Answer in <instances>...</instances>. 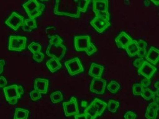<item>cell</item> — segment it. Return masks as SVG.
Here are the masks:
<instances>
[{"mask_svg": "<svg viewBox=\"0 0 159 119\" xmlns=\"http://www.w3.org/2000/svg\"><path fill=\"white\" fill-rule=\"evenodd\" d=\"M54 13L57 15H65L78 18L80 16L78 0L56 1Z\"/></svg>", "mask_w": 159, "mask_h": 119, "instance_id": "cell-1", "label": "cell"}, {"mask_svg": "<svg viewBox=\"0 0 159 119\" xmlns=\"http://www.w3.org/2000/svg\"><path fill=\"white\" fill-rule=\"evenodd\" d=\"M49 38L50 41L46 51V55L51 57L61 60L65 57L67 51V47L63 44V39L57 34Z\"/></svg>", "mask_w": 159, "mask_h": 119, "instance_id": "cell-2", "label": "cell"}, {"mask_svg": "<svg viewBox=\"0 0 159 119\" xmlns=\"http://www.w3.org/2000/svg\"><path fill=\"white\" fill-rule=\"evenodd\" d=\"M74 46L76 51H84L88 56L97 51L96 46L91 42L89 35H79L74 37Z\"/></svg>", "mask_w": 159, "mask_h": 119, "instance_id": "cell-3", "label": "cell"}, {"mask_svg": "<svg viewBox=\"0 0 159 119\" xmlns=\"http://www.w3.org/2000/svg\"><path fill=\"white\" fill-rule=\"evenodd\" d=\"M6 100L11 105H16L18 99L21 98L25 93L24 87L20 85L14 84L3 88Z\"/></svg>", "mask_w": 159, "mask_h": 119, "instance_id": "cell-4", "label": "cell"}, {"mask_svg": "<svg viewBox=\"0 0 159 119\" xmlns=\"http://www.w3.org/2000/svg\"><path fill=\"white\" fill-rule=\"evenodd\" d=\"M107 105V103L103 100L95 98L85 108L84 113L88 114L91 119H96L103 114Z\"/></svg>", "mask_w": 159, "mask_h": 119, "instance_id": "cell-5", "label": "cell"}, {"mask_svg": "<svg viewBox=\"0 0 159 119\" xmlns=\"http://www.w3.org/2000/svg\"><path fill=\"white\" fill-rule=\"evenodd\" d=\"M23 7L30 19H35L42 14L45 5L36 0H30L23 5Z\"/></svg>", "mask_w": 159, "mask_h": 119, "instance_id": "cell-6", "label": "cell"}, {"mask_svg": "<svg viewBox=\"0 0 159 119\" xmlns=\"http://www.w3.org/2000/svg\"><path fill=\"white\" fill-rule=\"evenodd\" d=\"M93 11L96 17L101 16L110 20L108 11L109 1L107 0H95L93 1Z\"/></svg>", "mask_w": 159, "mask_h": 119, "instance_id": "cell-7", "label": "cell"}, {"mask_svg": "<svg viewBox=\"0 0 159 119\" xmlns=\"http://www.w3.org/2000/svg\"><path fill=\"white\" fill-rule=\"evenodd\" d=\"M27 38L25 36L11 35L9 38L8 49L10 51L21 52L25 50Z\"/></svg>", "mask_w": 159, "mask_h": 119, "instance_id": "cell-8", "label": "cell"}, {"mask_svg": "<svg viewBox=\"0 0 159 119\" xmlns=\"http://www.w3.org/2000/svg\"><path fill=\"white\" fill-rule=\"evenodd\" d=\"M65 65L71 76H75L84 71L83 66L78 57L67 60L65 62Z\"/></svg>", "mask_w": 159, "mask_h": 119, "instance_id": "cell-9", "label": "cell"}, {"mask_svg": "<svg viewBox=\"0 0 159 119\" xmlns=\"http://www.w3.org/2000/svg\"><path fill=\"white\" fill-rule=\"evenodd\" d=\"M63 108L65 115L66 117L78 115L80 113L77 99L72 97L70 101L63 103Z\"/></svg>", "mask_w": 159, "mask_h": 119, "instance_id": "cell-10", "label": "cell"}, {"mask_svg": "<svg viewBox=\"0 0 159 119\" xmlns=\"http://www.w3.org/2000/svg\"><path fill=\"white\" fill-rule=\"evenodd\" d=\"M25 18L23 16L14 12L6 20L5 24L11 28L14 31H17L19 27H23L24 25Z\"/></svg>", "mask_w": 159, "mask_h": 119, "instance_id": "cell-11", "label": "cell"}, {"mask_svg": "<svg viewBox=\"0 0 159 119\" xmlns=\"http://www.w3.org/2000/svg\"><path fill=\"white\" fill-rule=\"evenodd\" d=\"M107 83V81L103 78H93L90 84V91L97 95H103L105 93Z\"/></svg>", "mask_w": 159, "mask_h": 119, "instance_id": "cell-12", "label": "cell"}, {"mask_svg": "<svg viewBox=\"0 0 159 119\" xmlns=\"http://www.w3.org/2000/svg\"><path fill=\"white\" fill-rule=\"evenodd\" d=\"M90 24L98 32L101 33L110 26L111 23L109 20L106 19L105 18L98 16L95 17L91 20Z\"/></svg>", "mask_w": 159, "mask_h": 119, "instance_id": "cell-13", "label": "cell"}, {"mask_svg": "<svg viewBox=\"0 0 159 119\" xmlns=\"http://www.w3.org/2000/svg\"><path fill=\"white\" fill-rule=\"evenodd\" d=\"M157 70L156 67L145 60L141 67L139 68L138 72L139 75H142L146 79H151Z\"/></svg>", "mask_w": 159, "mask_h": 119, "instance_id": "cell-14", "label": "cell"}, {"mask_svg": "<svg viewBox=\"0 0 159 119\" xmlns=\"http://www.w3.org/2000/svg\"><path fill=\"white\" fill-rule=\"evenodd\" d=\"M133 41V39L125 32H122L115 40L116 45L119 49H125L127 45Z\"/></svg>", "mask_w": 159, "mask_h": 119, "instance_id": "cell-15", "label": "cell"}, {"mask_svg": "<svg viewBox=\"0 0 159 119\" xmlns=\"http://www.w3.org/2000/svg\"><path fill=\"white\" fill-rule=\"evenodd\" d=\"M49 81L43 78H36L34 81V90L41 94H46L49 88Z\"/></svg>", "mask_w": 159, "mask_h": 119, "instance_id": "cell-16", "label": "cell"}, {"mask_svg": "<svg viewBox=\"0 0 159 119\" xmlns=\"http://www.w3.org/2000/svg\"><path fill=\"white\" fill-rule=\"evenodd\" d=\"M159 105L154 102L149 104L145 112V118L147 119H156L159 110Z\"/></svg>", "mask_w": 159, "mask_h": 119, "instance_id": "cell-17", "label": "cell"}, {"mask_svg": "<svg viewBox=\"0 0 159 119\" xmlns=\"http://www.w3.org/2000/svg\"><path fill=\"white\" fill-rule=\"evenodd\" d=\"M145 57L149 62L156 65L159 60V50L154 46H151Z\"/></svg>", "mask_w": 159, "mask_h": 119, "instance_id": "cell-18", "label": "cell"}, {"mask_svg": "<svg viewBox=\"0 0 159 119\" xmlns=\"http://www.w3.org/2000/svg\"><path fill=\"white\" fill-rule=\"evenodd\" d=\"M104 67L95 63L91 64L88 74L93 78H100L104 71Z\"/></svg>", "mask_w": 159, "mask_h": 119, "instance_id": "cell-19", "label": "cell"}, {"mask_svg": "<svg viewBox=\"0 0 159 119\" xmlns=\"http://www.w3.org/2000/svg\"><path fill=\"white\" fill-rule=\"evenodd\" d=\"M125 49L128 56L130 57H133L135 55H137L140 51V49L138 45L137 41L135 40H133L132 42H130L127 45Z\"/></svg>", "mask_w": 159, "mask_h": 119, "instance_id": "cell-20", "label": "cell"}, {"mask_svg": "<svg viewBox=\"0 0 159 119\" xmlns=\"http://www.w3.org/2000/svg\"><path fill=\"white\" fill-rule=\"evenodd\" d=\"M46 66L52 73H54L62 68V64L60 60L52 58L48 60L46 63Z\"/></svg>", "mask_w": 159, "mask_h": 119, "instance_id": "cell-21", "label": "cell"}, {"mask_svg": "<svg viewBox=\"0 0 159 119\" xmlns=\"http://www.w3.org/2000/svg\"><path fill=\"white\" fill-rule=\"evenodd\" d=\"M37 27V21L35 19H26L25 20L22 29L25 32H31Z\"/></svg>", "mask_w": 159, "mask_h": 119, "instance_id": "cell-22", "label": "cell"}, {"mask_svg": "<svg viewBox=\"0 0 159 119\" xmlns=\"http://www.w3.org/2000/svg\"><path fill=\"white\" fill-rule=\"evenodd\" d=\"M29 111L21 108H16L14 119H28Z\"/></svg>", "mask_w": 159, "mask_h": 119, "instance_id": "cell-23", "label": "cell"}, {"mask_svg": "<svg viewBox=\"0 0 159 119\" xmlns=\"http://www.w3.org/2000/svg\"><path fill=\"white\" fill-rule=\"evenodd\" d=\"M28 48L29 49L30 52H32L33 56L39 55L41 53L42 47L40 44L35 42H32L28 46Z\"/></svg>", "mask_w": 159, "mask_h": 119, "instance_id": "cell-24", "label": "cell"}, {"mask_svg": "<svg viewBox=\"0 0 159 119\" xmlns=\"http://www.w3.org/2000/svg\"><path fill=\"white\" fill-rule=\"evenodd\" d=\"M50 99L54 104L59 103L63 101V95L60 91H57L53 92L50 95Z\"/></svg>", "mask_w": 159, "mask_h": 119, "instance_id": "cell-25", "label": "cell"}, {"mask_svg": "<svg viewBox=\"0 0 159 119\" xmlns=\"http://www.w3.org/2000/svg\"><path fill=\"white\" fill-rule=\"evenodd\" d=\"M120 87V84L115 81H111L107 86L108 90L111 94H115L118 92Z\"/></svg>", "mask_w": 159, "mask_h": 119, "instance_id": "cell-26", "label": "cell"}, {"mask_svg": "<svg viewBox=\"0 0 159 119\" xmlns=\"http://www.w3.org/2000/svg\"><path fill=\"white\" fill-rule=\"evenodd\" d=\"M107 106L109 111L112 113H115L120 107V102L113 99H110Z\"/></svg>", "mask_w": 159, "mask_h": 119, "instance_id": "cell-27", "label": "cell"}, {"mask_svg": "<svg viewBox=\"0 0 159 119\" xmlns=\"http://www.w3.org/2000/svg\"><path fill=\"white\" fill-rule=\"evenodd\" d=\"M153 95V91L148 87H146L144 88L140 95L145 100L148 101L152 99Z\"/></svg>", "mask_w": 159, "mask_h": 119, "instance_id": "cell-28", "label": "cell"}, {"mask_svg": "<svg viewBox=\"0 0 159 119\" xmlns=\"http://www.w3.org/2000/svg\"><path fill=\"white\" fill-rule=\"evenodd\" d=\"M90 2H91V1H90V0H89V1L78 0L79 9H80V12H83V13L86 12Z\"/></svg>", "mask_w": 159, "mask_h": 119, "instance_id": "cell-29", "label": "cell"}, {"mask_svg": "<svg viewBox=\"0 0 159 119\" xmlns=\"http://www.w3.org/2000/svg\"><path fill=\"white\" fill-rule=\"evenodd\" d=\"M144 87L140 83H136L133 85L132 87L133 95L135 96H139L141 95Z\"/></svg>", "mask_w": 159, "mask_h": 119, "instance_id": "cell-30", "label": "cell"}, {"mask_svg": "<svg viewBox=\"0 0 159 119\" xmlns=\"http://www.w3.org/2000/svg\"><path fill=\"white\" fill-rule=\"evenodd\" d=\"M30 96L31 100H33V101H37V100H39L42 97L41 94L35 90H32V91L30 92Z\"/></svg>", "mask_w": 159, "mask_h": 119, "instance_id": "cell-31", "label": "cell"}, {"mask_svg": "<svg viewBox=\"0 0 159 119\" xmlns=\"http://www.w3.org/2000/svg\"><path fill=\"white\" fill-rule=\"evenodd\" d=\"M137 115L132 111H128L126 112L124 115V118L125 119H135L137 118Z\"/></svg>", "mask_w": 159, "mask_h": 119, "instance_id": "cell-32", "label": "cell"}, {"mask_svg": "<svg viewBox=\"0 0 159 119\" xmlns=\"http://www.w3.org/2000/svg\"><path fill=\"white\" fill-rule=\"evenodd\" d=\"M137 43L140 50H147V47L148 45L147 42L142 39H139L138 41H137Z\"/></svg>", "mask_w": 159, "mask_h": 119, "instance_id": "cell-33", "label": "cell"}, {"mask_svg": "<svg viewBox=\"0 0 159 119\" xmlns=\"http://www.w3.org/2000/svg\"><path fill=\"white\" fill-rule=\"evenodd\" d=\"M144 60L143 58H139L136 59L134 62H133V65L136 68H139L141 67V65L144 63Z\"/></svg>", "mask_w": 159, "mask_h": 119, "instance_id": "cell-34", "label": "cell"}, {"mask_svg": "<svg viewBox=\"0 0 159 119\" xmlns=\"http://www.w3.org/2000/svg\"><path fill=\"white\" fill-rule=\"evenodd\" d=\"M151 83V82L150 79L144 78L141 80L140 84L144 88H146V87H148V86L150 85Z\"/></svg>", "mask_w": 159, "mask_h": 119, "instance_id": "cell-35", "label": "cell"}, {"mask_svg": "<svg viewBox=\"0 0 159 119\" xmlns=\"http://www.w3.org/2000/svg\"><path fill=\"white\" fill-rule=\"evenodd\" d=\"M8 84L6 78L3 76H0V87L2 88L4 87Z\"/></svg>", "mask_w": 159, "mask_h": 119, "instance_id": "cell-36", "label": "cell"}, {"mask_svg": "<svg viewBox=\"0 0 159 119\" xmlns=\"http://www.w3.org/2000/svg\"><path fill=\"white\" fill-rule=\"evenodd\" d=\"M75 119H91V118L88 114L84 113L75 115Z\"/></svg>", "mask_w": 159, "mask_h": 119, "instance_id": "cell-37", "label": "cell"}, {"mask_svg": "<svg viewBox=\"0 0 159 119\" xmlns=\"http://www.w3.org/2000/svg\"><path fill=\"white\" fill-rule=\"evenodd\" d=\"M159 89H158V90H156L155 92H153V95L152 97L153 102L158 103V104L159 100Z\"/></svg>", "mask_w": 159, "mask_h": 119, "instance_id": "cell-38", "label": "cell"}, {"mask_svg": "<svg viewBox=\"0 0 159 119\" xmlns=\"http://www.w3.org/2000/svg\"><path fill=\"white\" fill-rule=\"evenodd\" d=\"M5 63H6V62L4 60H0V74H1L3 72Z\"/></svg>", "mask_w": 159, "mask_h": 119, "instance_id": "cell-39", "label": "cell"}, {"mask_svg": "<svg viewBox=\"0 0 159 119\" xmlns=\"http://www.w3.org/2000/svg\"><path fill=\"white\" fill-rule=\"evenodd\" d=\"M154 87H155V88H156L157 89V90H158V89H159V82L158 81H157V82H156L154 83Z\"/></svg>", "mask_w": 159, "mask_h": 119, "instance_id": "cell-40", "label": "cell"}, {"mask_svg": "<svg viewBox=\"0 0 159 119\" xmlns=\"http://www.w3.org/2000/svg\"><path fill=\"white\" fill-rule=\"evenodd\" d=\"M87 102L86 101H83L81 103L82 107H84V108L86 107V106H87Z\"/></svg>", "mask_w": 159, "mask_h": 119, "instance_id": "cell-41", "label": "cell"}, {"mask_svg": "<svg viewBox=\"0 0 159 119\" xmlns=\"http://www.w3.org/2000/svg\"><path fill=\"white\" fill-rule=\"evenodd\" d=\"M151 2H153V4L157 6H158L159 4V1H151Z\"/></svg>", "mask_w": 159, "mask_h": 119, "instance_id": "cell-42", "label": "cell"}]
</instances>
